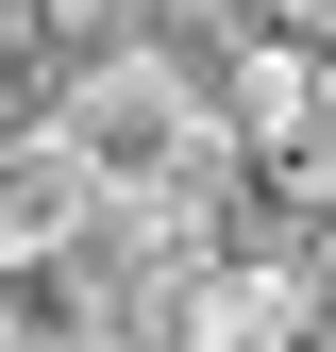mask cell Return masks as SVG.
Listing matches in <instances>:
<instances>
[{"label":"cell","instance_id":"3","mask_svg":"<svg viewBox=\"0 0 336 352\" xmlns=\"http://www.w3.org/2000/svg\"><path fill=\"white\" fill-rule=\"evenodd\" d=\"M101 235V185L67 168L51 118H0V269H51V252Z\"/></svg>","mask_w":336,"mask_h":352},{"label":"cell","instance_id":"2","mask_svg":"<svg viewBox=\"0 0 336 352\" xmlns=\"http://www.w3.org/2000/svg\"><path fill=\"white\" fill-rule=\"evenodd\" d=\"M219 168L286 218H336V51L286 17H252L219 51Z\"/></svg>","mask_w":336,"mask_h":352},{"label":"cell","instance_id":"1","mask_svg":"<svg viewBox=\"0 0 336 352\" xmlns=\"http://www.w3.org/2000/svg\"><path fill=\"white\" fill-rule=\"evenodd\" d=\"M51 135H67L84 185H101V218H135V201L219 185V84L168 51V34H118V51H84V67H67Z\"/></svg>","mask_w":336,"mask_h":352},{"label":"cell","instance_id":"6","mask_svg":"<svg viewBox=\"0 0 336 352\" xmlns=\"http://www.w3.org/2000/svg\"><path fill=\"white\" fill-rule=\"evenodd\" d=\"M0 352H34V319H17V285H0Z\"/></svg>","mask_w":336,"mask_h":352},{"label":"cell","instance_id":"5","mask_svg":"<svg viewBox=\"0 0 336 352\" xmlns=\"http://www.w3.org/2000/svg\"><path fill=\"white\" fill-rule=\"evenodd\" d=\"M319 336H336V218H319Z\"/></svg>","mask_w":336,"mask_h":352},{"label":"cell","instance_id":"4","mask_svg":"<svg viewBox=\"0 0 336 352\" xmlns=\"http://www.w3.org/2000/svg\"><path fill=\"white\" fill-rule=\"evenodd\" d=\"M269 17H286V34H319V51H336V0H269Z\"/></svg>","mask_w":336,"mask_h":352}]
</instances>
